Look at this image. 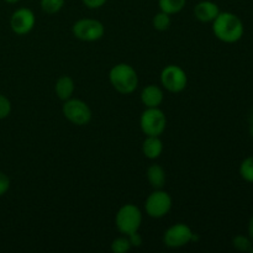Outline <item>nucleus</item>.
I'll list each match as a JSON object with an SVG mask.
<instances>
[{
  "label": "nucleus",
  "mask_w": 253,
  "mask_h": 253,
  "mask_svg": "<svg viewBox=\"0 0 253 253\" xmlns=\"http://www.w3.org/2000/svg\"><path fill=\"white\" fill-rule=\"evenodd\" d=\"M163 98H165L163 90L155 84L145 86L141 91V101L146 108H160Z\"/></svg>",
  "instance_id": "f8f14e48"
},
{
  "label": "nucleus",
  "mask_w": 253,
  "mask_h": 253,
  "mask_svg": "<svg viewBox=\"0 0 253 253\" xmlns=\"http://www.w3.org/2000/svg\"><path fill=\"white\" fill-rule=\"evenodd\" d=\"M72 31L76 39L85 42H94L100 40L105 34V27L99 20L81 19L74 22Z\"/></svg>",
  "instance_id": "0eeeda50"
},
{
  "label": "nucleus",
  "mask_w": 253,
  "mask_h": 253,
  "mask_svg": "<svg viewBox=\"0 0 253 253\" xmlns=\"http://www.w3.org/2000/svg\"><path fill=\"white\" fill-rule=\"evenodd\" d=\"M83 4L85 5L89 9H99V7L103 6L108 0H82Z\"/></svg>",
  "instance_id": "393cba45"
},
{
  "label": "nucleus",
  "mask_w": 253,
  "mask_h": 253,
  "mask_svg": "<svg viewBox=\"0 0 253 253\" xmlns=\"http://www.w3.org/2000/svg\"><path fill=\"white\" fill-rule=\"evenodd\" d=\"M109 81L116 91L125 95L133 93L138 85L137 72L127 63L115 64L110 69Z\"/></svg>",
  "instance_id": "f03ea898"
},
{
  "label": "nucleus",
  "mask_w": 253,
  "mask_h": 253,
  "mask_svg": "<svg viewBox=\"0 0 253 253\" xmlns=\"http://www.w3.org/2000/svg\"><path fill=\"white\" fill-rule=\"evenodd\" d=\"M127 239H128V241H130L131 247H140V246H142L143 239H142V236H141V235L138 234V231L132 232V234L127 235Z\"/></svg>",
  "instance_id": "b1692460"
},
{
  "label": "nucleus",
  "mask_w": 253,
  "mask_h": 253,
  "mask_svg": "<svg viewBox=\"0 0 253 253\" xmlns=\"http://www.w3.org/2000/svg\"><path fill=\"white\" fill-rule=\"evenodd\" d=\"M193 234L194 232L187 224L179 222V224L172 225L166 230L165 235H163V242L169 249H180L192 242Z\"/></svg>",
  "instance_id": "1a4fd4ad"
},
{
  "label": "nucleus",
  "mask_w": 253,
  "mask_h": 253,
  "mask_svg": "<svg viewBox=\"0 0 253 253\" xmlns=\"http://www.w3.org/2000/svg\"><path fill=\"white\" fill-rule=\"evenodd\" d=\"M250 135L253 137V111L251 114V118H250Z\"/></svg>",
  "instance_id": "bb28decb"
},
{
  "label": "nucleus",
  "mask_w": 253,
  "mask_h": 253,
  "mask_svg": "<svg viewBox=\"0 0 253 253\" xmlns=\"http://www.w3.org/2000/svg\"><path fill=\"white\" fill-rule=\"evenodd\" d=\"M115 224L119 231L127 236L132 232L138 231L142 224V212L133 204L123 205L116 214Z\"/></svg>",
  "instance_id": "7ed1b4c3"
},
{
  "label": "nucleus",
  "mask_w": 253,
  "mask_h": 253,
  "mask_svg": "<svg viewBox=\"0 0 253 253\" xmlns=\"http://www.w3.org/2000/svg\"><path fill=\"white\" fill-rule=\"evenodd\" d=\"M153 27H155L157 31H167L170 27V24H172V20H170V15L166 14V12L160 11L158 14H156L153 16L152 20Z\"/></svg>",
  "instance_id": "f3484780"
},
{
  "label": "nucleus",
  "mask_w": 253,
  "mask_h": 253,
  "mask_svg": "<svg viewBox=\"0 0 253 253\" xmlns=\"http://www.w3.org/2000/svg\"><path fill=\"white\" fill-rule=\"evenodd\" d=\"M131 250L130 241H128L127 236L118 237L111 242V251L114 253H126Z\"/></svg>",
  "instance_id": "412c9836"
},
{
  "label": "nucleus",
  "mask_w": 253,
  "mask_h": 253,
  "mask_svg": "<svg viewBox=\"0 0 253 253\" xmlns=\"http://www.w3.org/2000/svg\"><path fill=\"white\" fill-rule=\"evenodd\" d=\"M11 113V103L5 95L0 94V120L6 119Z\"/></svg>",
  "instance_id": "4be33fe9"
},
{
  "label": "nucleus",
  "mask_w": 253,
  "mask_h": 253,
  "mask_svg": "<svg viewBox=\"0 0 253 253\" xmlns=\"http://www.w3.org/2000/svg\"><path fill=\"white\" fill-rule=\"evenodd\" d=\"M10 188V178L5 173L0 172V197L5 194Z\"/></svg>",
  "instance_id": "5701e85b"
},
{
  "label": "nucleus",
  "mask_w": 253,
  "mask_h": 253,
  "mask_svg": "<svg viewBox=\"0 0 253 253\" xmlns=\"http://www.w3.org/2000/svg\"><path fill=\"white\" fill-rule=\"evenodd\" d=\"M64 1L66 0H41V9L43 10L46 14L53 15L57 14L63 7Z\"/></svg>",
  "instance_id": "6ab92c4d"
},
{
  "label": "nucleus",
  "mask_w": 253,
  "mask_h": 253,
  "mask_svg": "<svg viewBox=\"0 0 253 253\" xmlns=\"http://www.w3.org/2000/svg\"><path fill=\"white\" fill-rule=\"evenodd\" d=\"M232 245L235 249L240 252H250L252 249V241L250 237L244 236V235H237L232 240Z\"/></svg>",
  "instance_id": "aec40b11"
},
{
  "label": "nucleus",
  "mask_w": 253,
  "mask_h": 253,
  "mask_svg": "<svg viewBox=\"0 0 253 253\" xmlns=\"http://www.w3.org/2000/svg\"><path fill=\"white\" fill-rule=\"evenodd\" d=\"M63 115L69 123L74 124L77 126H84L90 123L91 120V110L85 101L81 99H68L64 101Z\"/></svg>",
  "instance_id": "39448f33"
},
{
  "label": "nucleus",
  "mask_w": 253,
  "mask_h": 253,
  "mask_svg": "<svg viewBox=\"0 0 253 253\" xmlns=\"http://www.w3.org/2000/svg\"><path fill=\"white\" fill-rule=\"evenodd\" d=\"M36 24V17L32 10L27 7H20L15 10L14 14L10 17V27L12 31L19 36L30 34Z\"/></svg>",
  "instance_id": "9d476101"
},
{
  "label": "nucleus",
  "mask_w": 253,
  "mask_h": 253,
  "mask_svg": "<svg viewBox=\"0 0 253 253\" xmlns=\"http://www.w3.org/2000/svg\"><path fill=\"white\" fill-rule=\"evenodd\" d=\"M140 126L146 136H161L167 126V118L160 108H147L141 114Z\"/></svg>",
  "instance_id": "20e7f679"
},
{
  "label": "nucleus",
  "mask_w": 253,
  "mask_h": 253,
  "mask_svg": "<svg viewBox=\"0 0 253 253\" xmlns=\"http://www.w3.org/2000/svg\"><path fill=\"white\" fill-rule=\"evenodd\" d=\"M161 83L166 90L170 93H180L187 88L188 76L182 67L169 64L161 72Z\"/></svg>",
  "instance_id": "423d86ee"
},
{
  "label": "nucleus",
  "mask_w": 253,
  "mask_h": 253,
  "mask_svg": "<svg viewBox=\"0 0 253 253\" xmlns=\"http://www.w3.org/2000/svg\"><path fill=\"white\" fill-rule=\"evenodd\" d=\"M147 179L151 187L155 188V189H162L166 184V172L162 166H150L147 169Z\"/></svg>",
  "instance_id": "2eb2a0df"
},
{
  "label": "nucleus",
  "mask_w": 253,
  "mask_h": 253,
  "mask_svg": "<svg viewBox=\"0 0 253 253\" xmlns=\"http://www.w3.org/2000/svg\"><path fill=\"white\" fill-rule=\"evenodd\" d=\"M240 175L246 182L253 183V156L242 161L240 165Z\"/></svg>",
  "instance_id": "a211bd4d"
},
{
  "label": "nucleus",
  "mask_w": 253,
  "mask_h": 253,
  "mask_svg": "<svg viewBox=\"0 0 253 253\" xmlns=\"http://www.w3.org/2000/svg\"><path fill=\"white\" fill-rule=\"evenodd\" d=\"M163 151V143L160 136H147L142 143V152L148 160H157Z\"/></svg>",
  "instance_id": "ddd939ff"
},
{
  "label": "nucleus",
  "mask_w": 253,
  "mask_h": 253,
  "mask_svg": "<svg viewBox=\"0 0 253 253\" xmlns=\"http://www.w3.org/2000/svg\"><path fill=\"white\" fill-rule=\"evenodd\" d=\"M220 14L217 4L210 0H203L194 7V15L200 22H212Z\"/></svg>",
  "instance_id": "9b49d317"
},
{
  "label": "nucleus",
  "mask_w": 253,
  "mask_h": 253,
  "mask_svg": "<svg viewBox=\"0 0 253 253\" xmlns=\"http://www.w3.org/2000/svg\"><path fill=\"white\" fill-rule=\"evenodd\" d=\"M250 252H251V253H253V247H252V249H251V251H250Z\"/></svg>",
  "instance_id": "c85d7f7f"
},
{
  "label": "nucleus",
  "mask_w": 253,
  "mask_h": 253,
  "mask_svg": "<svg viewBox=\"0 0 253 253\" xmlns=\"http://www.w3.org/2000/svg\"><path fill=\"white\" fill-rule=\"evenodd\" d=\"M4 1L9 2V4H15V2H19L20 0H4Z\"/></svg>",
  "instance_id": "cd10ccee"
},
{
  "label": "nucleus",
  "mask_w": 253,
  "mask_h": 253,
  "mask_svg": "<svg viewBox=\"0 0 253 253\" xmlns=\"http://www.w3.org/2000/svg\"><path fill=\"white\" fill-rule=\"evenodd\" d=\"M172 209V198L162 189H155L151 193L145 203V210L148 216L153 219H161L166 216Z\"/></svg>",
  "instance_id": "6e6552de"
},
{
  "label": "nucleus",
  "mask_w": 253,
  "mask_h": 253,
  "mask_svg": "<svg viewBox=\"0 0 253 253\" xmlns=\"http://www.w3.org/2000/svg\"><path fill=\"white\" fill-rule=\"evenodd\" d=\"M247 231H249V237L251 239V241H253V216L251 217V219H250Z\"/></svg>",
  "instance_id": "a878e982"
},
{
  "label": "nucleus",
  "mask_w": 253,
  "mask_h": 253,
  "mask_svg": "<svg viewBox=\"0 0 253 253\" xmlns=\"http://www.w3.org/2000/svg\"><path fill=\"white\" fill-rule=\"evenodd\" d=\"M212 32L215 37L225 43H235L244 36L245 26L242 20L232 12L224 11L212 21Z\"/></svg>",
  "instance_id": "f257e3e1"
},
{
  "label": "nucleus",
  "mask_w": 253,
  "mask_h": 253,
  "mask_svg": "<svg viewBox=\"0 0 253 253\" xmlns=\"http://www.w3.org/2000/svg\"><path fill=\"white\" fill-rule=\"evenodd\" d=\"M187 4V0H158L161 11L168 15L178 14Z\"/></svg>",
  "instance_id": "dca6fc26"
},
{
  "label": "nucleus",
  "mask_w": 253,
  "mask_h": 253,
  "mask_svg": "<svg viewBox=\"0 0 253 253\" xmlns=\"http://www.w3.org/2000/svg\"><path fill=\"white\" fill-rule=\"evenodd\" d=\"M74 89H76L74 81L69 76L59 77L58 81L56 82V86H54L57 96L63 101L72 98V95L74 93Z\"/></svg>",
  "instance_id": "4468645a"
}]
</instances>
